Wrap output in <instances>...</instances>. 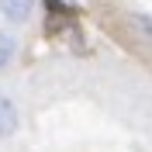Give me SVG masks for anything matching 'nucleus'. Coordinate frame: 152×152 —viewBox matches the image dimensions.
Here are the masks:
<instances>
[{
	"instance_id": "1",
	"label": "nucleus",
	"mask_w": 152,
	"mask_h": 152,
	"mask_svg": "<svg viewBox=\"0 0 152 152\" xmlns=\"http://www.w3.org/2000/svg\"><path fill=\"white\" fill-rule=\"evenodd\" d=\"M35 10H38V0H0V18H4L7 28H24V24H31Z\"/></svg>"
},
{
	"instance_id": "2",
	"label": "nucleus",
	"mask_w": 152,
	"mask_h": 152,
	"mask_svg": "<svg viewBox=\"0 0 152 152\" xmlns=\"http://www.w3.org/2000/svg\"><path fill=\"white\" fill-rule=\"evenodd\" d=\"M21 128V111H18V100L10 94H4L0 90V142H7V138H14Z\"/></svg>"
},
{
	"instance_id": "3",
	"label": "nucleus",
	"mask_w": 152,
	"mask_h": 152,
	"mask_svg": "<svg viewBox=\"0 0 152 152\" xmlns=\"http://www.w3.org/2000/svg\"><path fill=\"white\" fill-rule=\"evenodd\" d=\"M18 59H21V38H18V31L0 24V73L14 69Z\"/></svg>"
},
{
	"instance_id": "4",
	"label": "nucleus",
	"mask_w": 152,
	"mask_h": 152,
	"mask_svg": "<svg viewBox=\"0 0 152 152\" xmlns=\"http://www.w3.org/2000/svg\"><path fill=\"white\" fill-rule=\"evenodd\" d=\"M128 28H132L138 38L152 42V14L149 10H132V14H128Z\"/></svg>"
}]
</instances>
